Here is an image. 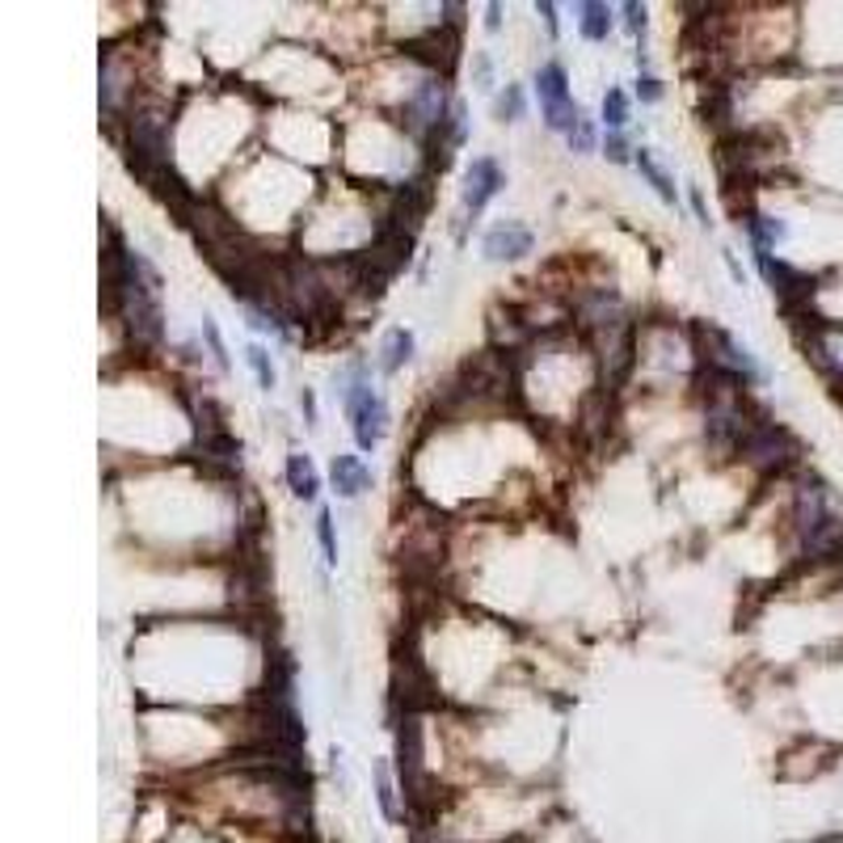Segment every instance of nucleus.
<instances>
[{"mask_svg":"<svg viewBox=\"0 0 843 843\" xmlns=\"http://www.w3.org/2000/svg\"><path fill=\"white\" fill-rule=\"evenodd\" d=\"M633 161H637V169H641V173L650 178V186L658 191V198H662V203H675V182H671V178L662 173V164L653 161L650 148H637V157H633Z\"/></svg>","mask_w":843,"mask_h":843,"instance_id":"14","label":"nucleus"},{"mask_svg":"<svg viewBox=\"0 0 843 843\" xmlns=\"http://www.w3.org/2000/svg\"><path fill=\"white\" fill-rule=\"evenodd\" d=\"M566 139H570V148H573V152H591V148H595V144H599L595 123H591V118H582V123H578V127H573V132H570V136H566Z\"/></svg>","mask_w":843,"mask_h":843,"instance_id":"20","label":"nucleus"},{"mask_svg":"<svg viewBox=\"0 0 843 843\" xmlns=\"http://www.w3.org/2000/svg\"><path fill=\"white\" fill-rule=\"evenodd\" d=\"M317 540H321V552H326V566H338V536H333V515L326 506L317 511Z\"/></svg>","mask_w":843,"mask_h":843,"instance_id":"18","label":"nucleus"},{"mask_svg":"<svg viewBox=\"0 0 843 843\" xmlns=\"http://www.w3.org/2000/svg\"><path fill=\"white\" fill-rule=\"evenodd\" d=\"M452 106H456V102L447 98V84H443V77H426V81L413 89V98L401 106V123H406L409 136L426 139L443 127V118L452 114Z\"/></svg>","mask_w":843,"mask_h":843,"instance_id":"3","label":"nucleus"},{"mask_svg":"<svg viewBox=\"0 0 843 843\" xmlns=\"http://www.w3.org/2000/svg\"><path fill=\"white\" fill-rule=\"evenodd\" d=\"M409 354H413V333L409 329H388V338L380 346V372L392 376L401 363H409Z\"/></svg>","mask_w":843,"mask_h":843,"instance_id":"11","label":"nucleus"},{"mask_svg":"<svg viewBox=\"0 0 843 843\" xmlns=\"http://www.w3.org/2000/svg\"><path fill=\"white\" fill-rule=\"evenodd\" d=\"M620 13H625V30H628V34H641V30H646V9H641L637 0H628Z\"/></svg>","mask_w":843,"mask_h":843,"instance_id":"24","label":"nucleus"},{"mask_svg":"<svg viewBox=\"0 0 843 843\" xmlns=\"http://www.w3.org/2000/svg\"><path fill=\"white\" fill-rule=\"evenodd\" d=\"M376 801H380V814L388 818V822H397V818H401V810H397V789H392V781H388V767H384V763H376Z\"/></svg>","mask_w":843,"mask_h":843,"instance_id":"17","label":"nucleus"},{"mask_svg":"<svg viewBox=\"0 0 843 843\" xmlns=\"http://www.w3.org/2000/svg\"><path fill=\"white\" fill-rule=\"evenodd\" d=\"M755 266H760V274L772 283V292L785 299V304H797V299H810V292H814V278L810 274H801V271H793L789 262H781V258H772L767 249H755Z\"/></svg>","mask_w":843,"mask_h":843,"instance_id":"5","label":"nucleus"},{"mask_svg":"<svg viewBox=\"0 0 843 843\" xmlns=\"http://www.w3.org/2000/svg\"><path fill=\"white\" fill-rule=\"evenodd\" d=\"M498 26H502V4H490V9H486V30L493 34Z\"/></svg>","mask_w":843,"mask_h":843,"instance_id":"30","label":"nucleus"},{"mask_svg":"<svg viewBox=\"0 0 843 843\" xmlns=\"http://www.w3.org/2000/svg\"><path fill=\"white\" fill-rule=\"evenodd\" d=\"M481 253L490 262H515L523 253H532V232L523 224H515V219H502V224H493L490 232H486Z\"/></svg>","mask_w":843,"mask_h":843,"instance_id":"7","label":"nucleus"},{"mask_svg":"<svg viewBox=\"0 0 843 843\" xmlns=\"http://www.w3.org/2000/svg\"><path fill=\"white\" fill-rule=\"evenodd\" d=\"M299 409H304V426H317V397L308 388L299 392Z\"/></svg>","mask_w":843,"mask_h":843,"instance_id":"26","label":"nucleus"},{"mask_svg":"<svg viewBox=\"0 0 843 843\" xmlns=\"http://www.w3.org/2000/svg\"><path fill=\"white\" fill-rule=\"evenodd\" d=\"M603 123H607V132H625L628 127V93L625 89H607V98H603Z\"/></svg>","mask_w":843,"mask_h":843,"instance_id":"15","label":"nucleus"},{"mask_svg":"<svg viewBox=\"0 0 843 843\" xmlns=\"http://www.w3.org/2000/svg\"><path fill=\"white\" fill-rule=\"evenodd\" d=\"M523 106H527V102H523V89H519V84H506V93L493 102V114L506 118V123H515V118H523Z\"/></svg>","mask_w":843,"mask_h":843,"instance_id":"19","label":"nucleus"},{"mask_svg":"<svg viewBox=\"0 0 843 843\" xmlns=\"http://www.w3.org/2000/svg\"><path fill=\"white\" fill-rule=\"evenodd\" d=\"M738 456L747 464H755V468H785V464L797 456V443L789 438V431H781L776 422H767V418H751L747 422V431L738 438L734 447Z\"/></svg>","mask_w":843,"mask_h":843,"instance_id":"2","label":"nucleus"},{"mask_svg":"<svg viewBox=\"0 0 843 843\" xmlns=\"http://www.w3.org/2000/svg\"><path fill=\"white\" fill-rule=\"evenodd\" d=\"M603 152H607V157H612V161H616V164L633 161V157H628L625 132H607V136H603Z\"/></svg>","mask_w":843,"mask_h":843,"instance_id":"22","label":"nucleus"},{"mask_svg":"<svg viewBox=\"0 0 843 843\" xmlns=\"http://www.w3.org/2000/svg\"><path fill=\"white\" fill-rule=\"evenodd\" d=\"M338 392H342V406L351 418V431L358 452H372L388 431V406L384 397L367 380V363H351L342 376H338Z\"/></svg>","mask_w":843,"mask_h":843,"instance_id":"1","label":"nucleus"},{"mask_svg":"<svg viewBox=\"0 0 843 843\" xmlns=\"http://www.w3.org/2000/svg\"><path fill=\"white\" fill-rule=\"evenodd\" d=\"M747 228H751V246L767 249V253H772L776 246H785V241H789V228H785L781 219L760 216V212H751V216H747Z\"/></svg>","mask_w":843,"mask_h":843,"instance_id":"10","label":"nucleus"},{"mask_svg":"<svg viewBox=\"0 0 843 843\" xmlns=\"http://www.w3.org/2000/svg\"><path fill=\"white\" fill-rule=\"evenodd\" d=\"M477 81H481V89H493V59L486 52L477 55Z\"/></svg>","mask_w":843,"mask_h":843,"instance_id":"25","label":"nucleus"},{"mask_svg":"<svg viewBox=\"0 0 843 843\" xmlns=\"http://www.w3.org/2000/svg\"><path fill=\"white\" fill-rule=\"evenodd\" d=\"M536 98H540V106L570 98V77H566L561 64H545V68L536 72Z\"/></svg>","mask_w":843,"mask_h":843,"instance_id":"13","label":"nucleus"},{"mask_svg":"<svg viewBox=\"0 0 843 843\" xmlns=\"http://www.w3.org/2000/svg\"><path fill=\"white\" fill-rule=\"evenodd\" d=\"M536 9H540V18H545L548 34H552V38H557V30H561V26H557V9H552V4H548V0H545V4H536Z\"/></svg>","mask_w":843,"mask_h":843,"instance_id":"27","label":"nucleus"},{"mask_svg":"<svg viewBox=\"0 0 843 843\" xmlns=\"http://www.w3.org/2000/svg\"><path fill=\"white\" fill-rule=\"evenodd\" d=\"M203 338H207V351L216 358V367H228V351H224V338H219V329L212 317H203Z\"/></svg>","mask_w":843,"mask_h":843,"instance_id":"21","label":"nucleus"},{"mask_svg":"<svg viewBox=\"0 0 843 843\" xmlns=\"http://www.w3.org/2000/svg\"><path fill=\"white\" fill-rule=\"evenodd\" d=\"M329 481H333V490L342 493V498H358V493L372 486V468L363 464V456H333L329 464Z\"/></svg>","mask_w":843,"mask_h":843,"instance_id":"8","label":"nucleus"},{"mask_svg":"<svg viewBox=\"0 0 843 843\" xmlns=\"http://www.w3.org/2000/svg\"><path fill=\"white\" fill-rule=\"evenodd\" d=\"M637 98H641L646 106L662 102V81H658V77H650V72H641V81H637Z\"/></svg>","mask_w":843,"mask_h":843,"instance_id":"23","label":"nucleus"},{"mask_svg":"<svg viewBox=\"0 0 843 843\" xmlns=\"http://www.w3.org/2000/svg\"><path fill=\"white\" fill-rule=\"evenodd\" d=\"M721 258H726V266H730V274H734V283H747V274H742V266H738L734 249H721Z\"/></svg>","mask_w":843,"mask_h":843,"instance_id":"28","label":"nucleus"},{"mask_svg":"<svg viewBox=\"0 0 843 843\" xmlns=\"http://www.w3.org/2000/svg\"><path fill=\"white\" fill-rule=\"evenodd\" d=\"M287 486H292V493L304 498V502H312V498H317V490H321V477H317V468H312L308 456H287Z\"/></svg>","mask_w":843,"mask_h":843,"instance_id":"9","label":"nucleus"},{"mask_svg":"<svg viewBox=\"0 0 843 843\" xmlns=\"http://www.w3.org/2000/svg\"><path fill=\"white\" fill-rule=\"evenodd\" d=\"M246 363H249V367H253V376H258V384H262V388L271 392L274 380H278V376H274L271 351H266V346H258V342H249V346H246Z\"/></svg>","mask_w":843,"mask_h":843,"instance_id":"16","label":"nucleus"},{"mask_svg":"<svg viewBox=\"0 0 843 843\" xmlns=\"http://www.w3.org/2000/svg\"><path fill=\"white\" fill-rule=\"evenodd\" d=\"M502 186H506L502 164L493 161V157H477V161L468 164V173H464V216H481L486 203H490Z\"/></svg>","mask_w":843,"mask_h":843,"instance_id":"4","label":"nucleus"},{"mask_svg":"<svg viewBox=\"0 0 843 843\" xmlns=\"http://www.w3.org/2000/svg\"><path fill=\"white\" fill-rule=\"evenodd\" d=\"M692 207H696V216H700V224L708 228V207H705V194L692 186Z\"/></svg>","mask_w":843,"mask_h":843,"instance_id":"29","label":"nucleus"},{"mask_svg":"<svg viewBox=\"0 0 843 843\" xmlns=\"http://www.w3.org/2000/svg\"><path fill=\"white\" fill-rule=\"evenodd\" d=\"M578 30L586 43H603L612 34V9L607 4H578Z\"/></svg>","mask_w":843,"mask_h":843,"instance_id":"12","label":"nucleus"},{"mask_svg":"<svg viewBox=\"0 0 843 843\" xmlns=\"http://www.w3.org/2000/svg\"><path fill=\"white\" fill-rule=\"evenodd\" d=\"M708 342H713V354H708V363H717V367H726V372H738L742 380H763V367L760 358L747 351L742 342H738L734 333H726V329L708 326Z\"/></svg>","mask_w":843,"mask_h":843,"instance_id":"6","label":"nucleus"}]
</instances>
